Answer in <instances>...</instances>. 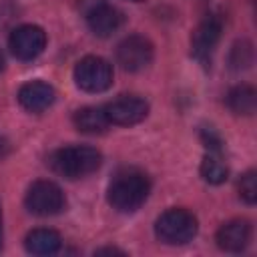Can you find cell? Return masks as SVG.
<instances>
[{"mask_svg": "<svg viewBox=\"0 0 257 257\" xmlns=\"http://www.w3.org/2000/svg\"><path fill=\"white\" fill-rule=\"evenodd\" d=\"M151 193V181L143 171L124 169L108 185V203L120 213L137 211Z\"/></svg>", "mask_w": 257, "mask_h": 257, "instance_id": "1", "label": "cell"}, {"mask_svg": "<svg viewBox=\"0 0 257 257\" xmlns=\"http://www.w3.org/2000/svg\"><path fill=\"white\" fill-rule=\"evenodd\" d=\"M102 163V157L92 147H62L48 157L50 169L66 179H82L94 173Z\"/></svg>", "mask_w": 257, "mask_h": 257, "instance_id": "2", "label": "cell"}, {"mask_svg": "<svg viewBox=\"0 0 257 257\" xmlns=\"http://www.w3.org/2000/svg\"><path fill=\"white\" fill-rule=\"evenodd\" d=\"M155 233L167 245H183L197 235V219L185 209H169L157 219Z\"/></svg>", "mask_w": 257, "mask_h": 257, "instance_id": "3", "label": "cell"}, {"mask_svg": "<svg viewBox=\"0 0 257 257\" xmlns=\"http://www.w3.org/2000/svg\"><path fill=\"white\" fill-rule=\"evenodd\" d=\"M74 80L86 92H102L112 84V66L100 56H84L74 66Z\"/></svg>", "mask_w": 257, "mask_h": 257, "instance_id": "4", "label": "cell"}, {"mask_svg": "<svg viewBox=\"0 0 257 257\" xmlns=\"http://www.w3.org/2000/svg\"><path fill=\"white\" fill-rule=\"evenodd\" d=\"M26 207L38 217L56 215L64 209V193L52 181H36L26 193Z\"/></svg>", "mask_w": 257, "mask_h": 257, "instance_id": "5", "label": "cell"}, {"mask_svg": "<svg viewBox=\"0 0 257 257\" xmlns=\"http://www.w3.org/2000/svg\"><path fill=\"white\" fill-rule=\"evenodd\" d=\"M116 60L118 64L128 72H139L147 68L153 60V44L149 38L141 34L126 36L118 48H116Z\"/></svg>", "mask_w": 257, "mask_h": 257, "instance_id": "6", "label": "cell"}, {"mask_svg": "<svg viewBox=\"0 0 257 257\" xmlns=\"http://www.w3.org/2000/svg\"><path fill=\"white\" fill-rule=\"evenodd\" d=\"M221 30H223V20L217 14H209L197 24L191 38V48H193V56L199 62L207 64L211 60V54L221 38Z\"/></svg>", "mask_w": 257, "mask_h": 257, "instance_id": "7", "label": "cell"}, {"mask_svg": "<svg viewBox=\"0 0 257 257\" xmlns=\"http://www.w3.org/2000/svg\"><path fill=\"white\" fill-rule=\"evenodd\" d=\"M46 46V32L40 26L24 24L10 34V50L20 60H34Z\"/></svg>", "mask_w": 257, "mask_h": 257, "instance_id": "8", "label": "cell"}, {"mask_svg": "<svg viewBox=\"0 0 257 257\" xmlns=\"http://www.w3.org/2000/svg\"><path fill=\"white\" fill-rule=\"evenodd\" d=\"M104 112H106V118L110 124L131 126V124L141 122L147 116L149 104H147V100H143L139 96H118L104 106Z\"/></svg>", "mask_w": 257, "mask_h": 257, "instance_id": "9", "label": "cell"}, {"mask_svg": "<svg viewBox=\"0 0 257 257\" xmlns=\"http://www.w3.org/2000/svg\"><path fill=\"white\" fill-rule=\"evenodd\" d=\"M251 241V225L245 219H233L227 221L225 225H221V229L217 231V245L223 251H243Z\"/></svg>", "mask_w": 257, "mask_h": 257, "instance_id": "10", "label": "cell"}, {"mask_svg": "<svg viewBox=\"0 0 257 257\" xmlns=\"http://www.w3.org/2000/svg\"><path fill=\"white\" fill-rule=\"evenodd\" d=\"M86 22L88 28L96 34V36H110L112 32H116L122 24V12L110 4H96L90 8V12L86 14Z\"/></svg>", "mask_w": 257, "mask_h": 257, "instance_id": "11", "label": "cell"}, {"mask_svg": "<svg viewBox=\"0 0 257 257\" xmlns=\"http://www.w3.org/2000/svg\"><path fill=\"white\" fill-rule=\"evenodd\" d=\"M18 102L30 112H42L54 102V88L42 80L26 82L18 92Z\"/></svg>", "mask_w": 257, "mask_h": 257, "instance_id": "12", "label": "cell"}, {"mask_svg": "<svg viewBox=\"0 0 257 257\" xmlns=\"http://www.w3.org/2000/svg\"><path fill=\"white\" fill-rule=\"evenodd\" d=\"M26 251L34 255H52L60 249L62 239L56 231L52 229H34L26 235Z\"/></svg>", "mask_w": 257, "mask_h": 257, "instance_id": "13", "label": "cell"}, {"mask_svg": "<svg viewBox=\"0 0 257 257\" xmlns=\"http://www.w3.org/2000/svg\"><path fill=\"white\" fill-rule=\"evenodd\" d=\"M74 124L80 133H86V135H98V133H104L108 128V118H106V112L104 108L100 106H84L80 110H76L74 114Z\"/></svg>", "mask_w": 257, "mask_h": 257, "instance_id": "14", "label": "cell"}, {"mask_svg": "<svg viewBox=\"0 0 257 257\" xmlns=\"http://www.w3.org/2000/svg\"><path fill=\"white\" fill-rule=\"evenodd\" d=\"M227 104L237 114H253L257 106V92L253 86H247V84L235 86L227 94Z\"/></svg>", "mask_w": 257, "mask_h": 257, "instance_id": "15", "label": "cell"}, {"mask_svg": "<svg viewBox=\"0 0 257 257\" xmlns=\"http://www.w3.org/2000/svg\"><path fill=\"white\" fill-rule=\"evenodd\" d=\"M201 177L211 185H221V183L227 181L229 169L217 153H209L201 163Z\"/></svg>", "mask_w": 257, "mask_h": 257, "instance_id": "16", "label": "cell"}, {"mask_svg": "<svg viewBox=\"0 0 257 257\" xmlns=\"http://www.w3.org/2000/svg\"><path fill=\"white\" fill-rule=\"evenodd\" d=\"M239 195L243 197L245 203L253 205L257 199V179H255V171H249L241 177L239 181Z\"/></svg>", "mask_w": 257, "mask_h": 257, "instance_id": "17", "label": "cell"}, {"mask_svg": "<svg viewBox=\"0 0 257 257\" xmlns=\"http://www.w3.org/2000/svg\"><path fill=\"white\" fill-rule=\"evenodd\" d=\"M233 54H237V58H235V56L231 58V64H233L235 68H241V66H249V64H251V58H245V54H253L249 42L237 44V46L233 48Z\"/></svg>", "mask_w": 257, "mask_h": 257, "instance_id": "18", "label": "cell"}, {"mask_svg": "<svg viewBox=\"0 0 257 257\" xmlns=\"http://www.w3.org/2000/svg\"><path fill=\"white\" fill-rule=\"evenodd\" d=\"M201 139H203L205 147H207L211 153H219V151H221V139H219V135H217L213 128H203Z\"/></svg>", "mask_w": 257, "mask_h": 257, "instance_id": "19", "label": "cell"}, {"mask_svg": "<svg viewBox=\"0 0 257 257\" xmlns=\"http://www.w3.org/2000/svg\"><path fill=\"white\" fill-rule=\"evenodd\" d=\"M10 155V143H8V139L6 137H2L0 135V161L2 159H6Z\"/></svg>", "mask_w": 257, "mask_h": 257, "instance_id": "20", "label": "cell"}, {"mask_svg": "<svg viewBox=\"0 0 257 257\" xmlns=\"http://www.w3.org/2000/svg\"><path fill=\"white\" fill-rule=\"evenodd\" d=\"M0 249H2V207H0Z\"/></svg>", "mask_w": 257, "mask_h": 257, "instance_id": "21", "label": "cell"}, {"mask_svg": "<svg viewBox=\"0 0 257 257\" xmlns=\"http://www.w3.org/2000/svg\"><path fill=\"white\" fill-rule=\"evenodd\" d=\"M4 68V54H2V50H0V70Z\"/></svg>", "mask_w": 257, "mask_h": 257, "instance_id": "22", "label": "cell"}, {"mask_svg": "<svg viewBox=\"0 0 257 257\" xmlns=\"http://www.w3.org/2000/svg\"><path fill=\"white\" fill-rule=\"evenodd\" d=\"M135 2H141V0H135Z\"/></svg>", "mask_w": 257, "mask_h": 257, "instance_id": "23", "label": "cell"}]
</instances>
